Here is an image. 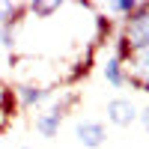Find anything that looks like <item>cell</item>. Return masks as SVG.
Returning <instances> with one entry per match:
<instances>
[{
    "mask_svg": "<svg viewBox=\"0 0 149 149\" xmlns=\"http://www.w3.org/2000/svg\"><path fill=\"white\" fill-rule=\"evenodd\" d=\"M78 140L84 143V146H90V149H95V146H102L104 143V137H107V131H104V125L102 122H95V119H84V122H78Z\"/></svg>",
    "mask_w": 149,
    "mask_h": 149,
    "instance_id": "2",
    "label": "cell"
},
{
    "mask_svg": "<svg viewBox=\"0 0 149 149\" xmlns=\"http://www.w3.org/2000/svg\"><path fill=\"white\" fill-rule=\"evenodd\" d=\"M60 116L57 110H45V113H39L36 116V131L42 134V137H54V134L60 131Z\"/></svg>",
    "mask_w": 149,
    "mask_h": 149,
    "instance_id": "3",
    "label": "cell"
},
{
    "mask_svg": "<svg viewBox=\"0 0 149 149\" xmlns=\"http://www.w3.org/2000/svg\"><path fill=\"white\" fill-rule=\"evenodd\" d=\"M21 149H30V146H21Z\"/></svg>",
    "mask_w": 149,
    "mask_h": 149,
    "instance_id": "5",
    "label": "cell"
},
{
    "mask_svg": "<svg viewBox=\"0 0 149 149\" xmlns=\"http://www.w3.org/2000/svg\"><path fill=\"white\" fill-rule=\"evenodd\" d=\"M140 116V122H143V128H146V134H149V107H143V113H137Z\"/></svg>",
    "mask_w": 149,
    "mask_h": 149,
    "instance_id": "4",
    "label": "cell"
},
{
    "mask_svg": "<svg viewBox=\"0 0 149 149\" xmlns=\"http://www.w3.org/2000/svg\"><path fill=\"white\" fill-rule=\"evenodd\" d=\"M107 119L119 128H128L134 119H137V107L131 104V98L119 95V98H110L107 102Z\"/></svg>",
    "mask_w": 149,
    "mask_h": 149,
    "instance_id": "1",
    "label": "cell"
}]
</instances>
